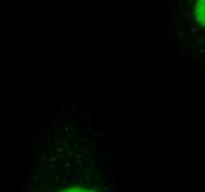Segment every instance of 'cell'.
I'll return each instance as SVG.
<instances>
[{"label":"cell","mask_w":205,"mask_h":192,"mask_svg":"<svg viewBox=\"0 0 205 192\" xmlns=\"http://www.w3.org/2000/svg\"><path fill=\"white\" fill-rule=\"evenodd\" d=\"M24 192H31V191H30V188H25V189H24Z\"/></svg>","instance_id":"3957f363"},{"label":"cell","mask_w":205,"mask_h":192,"mask_svg":"<svg viewBox=\"0 0 205 192\" xmlns=\"http://www.w3.org/2000/svg\"><path fill=\"white\" fill-rule=\"evenodd\" d=\"M71 192H84V191H81L80 188H72V189H70ZM89 192H95V191H89Z\"/></svg>","instance_id":"6da1fadb"},{"label":"cell","mask_w":205,"mask_h":192,"mask_svg":"<svg viewBox=\"0 0 205 192\" xmlns=\"http://www.w3.org/2000/svg\"><path fill=\"white\" fill-rule=\"evenodd\" d=\"M43 160H44V157L41 155V157H40V160L37 161V164H38V165H41V164H43Z\"/></svg>","instance_id":"7a4b0ae2"}]
</instances>
